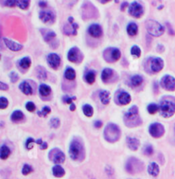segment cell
<instances>
[{"instance_id": "obj_1", "label": "cell", "mask_w": 175, "mask_h": 179, "mask_svg": "<svg viewBox=\"0 0 175 179\" xmlns=\"http://www.w3.org/2000/svg\"><path fill=\"white\" fill-rule=\"evenodd\" d=\"M160 112L163 118H168L175 113V97H162L160 102Z\"/></svg>"}, {"instance_id": "obj_2", "label": "cell", "mask_w": 175, "mask_h": 179, "mask_svg": "<svg viewBox=\"0 0 175 179\" xmlns=\"http://www.w3.org/2000/svg\"><path fill=\"white\" fill-rule=\"evenodd\" d=\"M69 155L74 160H83L85 159L84 145L79 139H74L69 146Z\"/></svg>"}, {"instance_id": "obj_3", "label": "cell", "mask_w": 175, "mask_h": 179, "mask_svg": "<svg viewBox=\"0 0 175 179\" xmlns=\"http://www.w3.org/2000/svg\"><path fill=\"white\" fill-rule=\"evenodd\" d=\"M121 135L120 127L117 124L112 123L107 124L103 131L104 139L108 142H115L117 141H119Z\"/></svg>"}, {"instance_id": "obj_4", "label": "cell", "mask_w": 175, "mask_h": 179, "mask_svg": "<svg viewBox=\"0 0 175 179\" xmlns=\"http://www.w3.org/2000/svg\"><path fill=\"white\" fill-rule=\"evenodd\" d=\"M145 27L149 34L154 37H160L165 32V28L160 23L155 20H147L145 23Z\"/></svg>"}, {"instance_id": "obj_5", "label": "cell", "mask_w": 175, "mask_h": 179, "mask_svg": "<svg viewBox=\"0 0 175 179\" xmlns=\"http://www.w3.org/2000/svg\"><path fill=\"white\" fill-rule=\"evenodd\" d=\"M144 163L137 158L132 157L126 162V170L130 174L133 175L136 173H140L144 170Z\"/></svg>"}, {"instance_id": "obj_6", "label": "cell", "mask_w": 175, "mask_h": 179, "mask_svg": "<svg viewBox=\"0 0 175 179\" xmlns=\"http://www.w3.org/2000/svg\"><path fill=\"white\" fill-rule=\"evenodd\" d=\"M103 57L107 63L113 64V63L117 62L121 58V52L120 49H118V48L109 47V48H106L105 50L103 51Z\"/></svg>"}, {"instance_id": "obj_7", "label": "cell", "mask_w": 175, "mask_h": 179, "mask_svg": "<svg viewBox=\"0 0 175 179\" xmlns=\"http://www.w3.org/2000/svg\"><path fill=\"white\" fill-rule=\"evenodd\" d=\"M132 100L130 93L125 90H118L115 94V101L119 106H126Z\"/></svg>"}, {"instance_id": "obj_8", "label": "cell", "mask_w": 175, "mask_h": 179, "mask_svg": "<svg viewBox=\"0 0 175 179\" xmlns=\"http://www.w3.org/2000/svg\"><path fill=\"white\" fill-rule=\"evenodd\" d=\"M149 132L152 137L161 138L165 133V128L161 123H153L149 126Z\"/></svg>"}, {"instance_id": "obj_9", "label": "cell", "mask_w": 175, "mask_h": 179, "mask_svg": "<svg viewBox=\"0 0 175 179\" xmlns=\"http://www.w3.org/2000/svg\"><path fill=\"white\" fill-rule=\"evenodd\" d=\"M160 85L166 91L173 92L175 91V78L170 75H166L161 79Z\"/></svg>"}, {"instance_id": "obj_10", "label": "cell", "mask_w": 175, "mask_h": 179, "mask_svg": "<svg viewBox=\"0 0 175 179\" xmlns=\"http://www.w3.org/2000/svg\"><path fill=\"white\" fill-rule=\"evenodd\" d=\"M124 123L127 127H136L142 124L139 114H131L128 111L124 115Z\"/></svg>"}, {"instance_id": "obj_11", "label": "cell", "mask_w": 175, "mask_h": 179, "mask_svg": "<svg viewBox=\"0 0 175 179\" xmlns=\"http://www.w3.org/2000/svg\"><path fill=\"white\" fill-rule=\"evenodd\" d=\"M67 59L71 63L80 64L83 60V54L77 46H74L67 52Z\"/></svg>"}, {"instance_id": "obj_12", "label": "cell", "mask_w": 175, "mask_h": 179, "mask_svg": "<svg viewBox=\"0 0 175 179\" xmlns=\"http://www.w3.org/2000/svg\"><path fill=\"white\" fill-rule=\"evenodd\" d=\"M19 89L25 95H32L35 93V82L31 80L23 81L19 85Z\"/></svg>"}, {"instance_id": "obj_13", "label": "cell", "mask_w": 175, "mask_h": 179, "mask_svg": "<svg viewBox=\"0 0 175 179\" xmlns=\"http://www.w3.org/2000/svg\"><path fill=\"white\" fill-rule=\"evenodd\" d=\"M101 79L103 82L112 83L115 82L117 80V74L114 71V69L110 68H105L103 69L102 74H101Z\"/></svg>"}, {"instance_id": "obj_14", "label": "cell", "mask_w": 175, "mask_h": 179, "mask_svg": "<svg viewBox=\"0 0 175 179\" xmlns=\"http://www.w3.org/2000/svg\"><path fill=\"white\" fill-rule=\"evenodd\" d=\"M128 12L134 18H140L144 15V7L138 2H132L129 5Z\"/></svg>"}, {"instance_id": "obj_15", "label": "cell", "mask_w": 175, "mask_h": 179, "mask_svg": "<svg viewBox=\"0 0 175 179\" xmlns=\"http://www.w3.org/2000/svg\"><path fill=\"white\" fill-rule=\"evenodd\" d=\"M49 159L55 164H62L65 161V154L59 148H53L50 151Z\"/></svg>"}, {"instance_id": "obj_16", "label": "cell", "mask_w": 175, "mask_h": 179, "mask_svg": "<svg viewBox=\"0 0 175 179\" xmlns=\"http://www.w3.org/2000/svg\"><path fill=\"white\" fill-rule=\"evenodd\" d=\"M149 65L151 72L159 73L164 67V61L161 58H150Z\"/></svg>"}, {"instance_id": "obj_17", "label": "cell", "mask_w": 175, "mask_h": 179, "mask_svg": "<svg viewBox=\"0 0 175 179\" xmlns=\"http://www.w3.org/2000/svg\"><path fill=\"white\" fill-rule=\"evenodd\" d=\"M46 59L50 67L55 70L58 69L61 65V58L57 53H50L49 55H47Z\"/></svg>"}, {"instance_id": "obj_18", "label": "cell", "mask_w": 175, "mask_h": 179, "mask_svg": "<svg viewBox=\"0 0 175 179\" xmlns=\"http://www.w3.org/2000/svg\"><path fill=\"white\" fill-rule=\"evenodd\" d=\"M39 19L44 23L52 24L56 20V16L50 10H42L39 12Z\"/></svg>"}, {"instance_id": "obj_19", "label": "cell", "mask_w": 175, "mask_h": 179, "mask_svg": "<svg viewBox=\"0 0 175 179\" xmlns=\"http://www.w3.org/2000/svg\"><path fill=\"white\" fill-rule=\"evenodd\" d=\"M87 32L93 38H100V37L103 36V28L98 23H93V24L90 25Z\"/></svg>"}, {"instance_id": "obj_20", "label": "cell", "mask_w": 175, "mask_h": 179, "mask_svg": "<svg viewBox=\"0 0 175 179\" xmlns=\"http://www.w3.org/2000/svg\"><path fill=\"white\" fill-rule=\"evenodd\" d=\"M3 40L5 42L6 47L10 51H19L23 48V46L22 44H19L17 42L13 41V40L8 39V38H4Z\"/></svg>"}, {"instance_id": "obj_21", "label": "cell", "mask_w": 175, "mask_h": 179, "mask_svg": "<svg viewBox=\"0 0 175 179\" xmlns=\"http://www.w3.org/2000/svg\"><path fill=\"white\" fill-rule=\"evenodd\" d=\"M31 65V58L27 56V57H24L22 58H21V59L17 62V68H18L20 70H22V72H25V71H27V69L30 68Z\"/></svg>"}, {"instance_id": "obj_22", "label": "cell", "mask_w": 175, "mask_h": 179, "mask_svg": "<svg viewBox=\"0 0 175 179\" xmlns=\"http://www.w3.org/2000/svg\"><path fill=\"white\" fill-rule=\"evenodd\" d=\"M79 28V25L76 23H67L63 27V33L66 35H76L77 29Z\"/></svg>"}, {"instance_id": "obj_23", "label": "cell", "mask_w": 175, "mask_h": 179, "mask_svg": "<svg viewBox=\"0 0 175 179\" xmlns=\"http://www.w3.org/2000/svg\"><path fill=\"white\" fill-rule=\"evenodd\" d=\"M126 144H127V147H129L131 150L136 151L139 149V146H140V142L138 138L127 136L126 137Z\"/></svg>"}, {"instance_id": "obj_24", "label": "cell", "mask_w": 175, "mask_h": 179, "mask_svg": "<svg viewBox=\"0 0 175 179\" xmlns=\"http://www.w3.org/2000/svg\"><path fill=\"white\" fill-rule=\"evenodd\" d=\"M51 91H52L51 87H50L49 85H46V84H44V83L40 84L39 87V95L44 100H45V98H47V97L51 94Z\"/></svg>"}, {"instance_id": "obj_25", "label": "cell", "mask_w": 175, "mask_h": 179, "mask_svg": "<svg viewBox=\"0 0 175 179\" xmlns=\"http://www.w3.org/2000/svg\"><path fill=\"white\" fill-rule=\"evenodd\" d=\"M24 119H25V115H24V113H23L22 111L20 110L14 111L11 116H10V120L13 123H15V124L21 123Z\"/></svg>"}, {"instance_id": "obj_26", "label": "cell", "mask_w": 175, "mask_h": 179, "mask_svg": "<svg viewBox=\"0 0 175 179\" xmlns=\"http://www.w3.org/2000/svg\"><path fill=\"white\" fill-rule=\"evenodd\" d=\"M96 71L93 69H88L84 74V80L88 84H93L96 81Z\"/></svg>"}, {"instance_id": "obj_27", "label": "cell", "mask_w": 175, "mask_h": 179, "mask_svg": "<svg viewBox=\"0 0 175 179\" xmlns=\"http://www.w3.org/2000/svg\"><path fill=\"white\" fill-rule=\"evenodd\" d=\"M43 33V37H44L45 41L49 43L51 46H53L52 44L54 43V40L57 37V33L54 31H51V30H48V31H45V33Z\"/></svg>"}, {"instance_id": "obj_28", "label": "cell", "mask_w": 175, "mask_h": 179, "mask_svg": "<svg viewBox=\"0 0 175 179\" xmlns=\"http://www.w3.org/2000/svg\"><path fill=\"white\" fill-rule=\"evenodd\" d=\"M138 32H139V26L137 25V23H128V25L126 27V33L129 36H135L138 34Z\"/></svg>"}, {"instance_id": "obj_29", "label": "cell", "mask_w": 175, "mask_h": 179, "mask_svg": "<svg viewBox=\"0 0 175 179\" xmlns=\"http://www.w3.org/2000/svg\"><path fill=\"white\" fill-rule=\"evenodd\" d=\"M148 172L149 174L151 175L152 177H157L160 172L159 165H157L156 162H151L148 166Z\"/></svg>"}, {"instance_id": "obj_30", "label": "cell", "mask_w": 175, "mask_h": 179, "mask_svg": "<svg viewBox=\"0 0 175 179\" xmlns=\"http://www.w3.org/2000/svg\"><path fill=\"white\" fill-rule=\"evenodd\" d=\"M143 82H144V78L140 75H134L130 79V83L132 87H139Z\"/></svg>"}, {"instance_id": "obj_31", "label": "cell", "mask_w": 175, "mask_h": 179, "mask_svg": "<svg viewBox=\"0 0 175 179\" xmlns=\"http://www.w3.org/2000/svg\"><path fill=\"white\" fill-rule=\"evenodd\" d=\"M99 98H100V100L103 105H108L109 102H110V93L108 91H106V90L100 91Z\"/></svg>"}, {"instance_id": "obj_32", "label": "cell", "mask_w": 175, "mask_h": 179, "mask_svg": "<svg viewBox=\"0 0 175 179\" xmlns=\"http://www.w3.org/2000/svg\"><path fill=\"white\" fill-rule=\"evenodd\" d=\"M64 77L68 81H73L76 77V72L72 67H67L64 72Z\"/></svg>"}, {"instance_id": "obj_33", "label": "cell", "mask_w": 175, "mask_h": 179, "mask_svg": "<svg viewBox=\"0 0 175 179\" xmlns=\"http://www.w3.org/2000/svg\"><path fill=\"white\" fill-rule=\"evenodd\" d=\"M52 173L56 177H62L65 175V170L61 165H57L52 167Z\"/></svg>"}, {"instance_id": "obj_34", "label": "cell", "mask_w": 175, "mask_h": 179, "mask_svg": "<svg viewBox=\"0 0 175 179\" xmlns=\"http://www.w3.org/2000/svg\"><path fill=\"white\" fill-rule=\"evenodd\" d=\"M82 111H83V113L85 114V117H87V118H91L93 116V113H94L93 107L89 104H85L84 106H82Z\"/></svg>"}, {"instance_id": "obj_35", "label": "cell", "mask_w": 175, "mask_h": 179, "mask_svg": "<svg viewBox=\"0 0 175 179\" xmlns=\"http://www.w3.org/2000/svg\"><path fill=\"white\" fill-rule=\"evenodd\" d=\"M36 75L37 77L41 80H45L47 78V71L46 69L42 66H38L36 68Z\"/></svg>"}, {"instance_id": "obj_36", "label": "cell", "mask_w": 175, "mask_h": 179, "mask_svg": "<svg viewBox=\"0 0 175 179\" xmlns=\"http://www.w3.org/2000/svg\"><path fill=\"white\" fill-rule=\"evenodd\" d=\"M10 153L11 152H10V149L9 147L5 146V145H3L0 148V158H1V160H6L9 156Z\"/></svg>"}, {"instance_id": "obj_37", "label": "cell", "mask_w": 175, "mask_h": 179, "mask_svg": "<svg viewBox=\"0 0 175 179\" xmlns=\"http://www.w3.org/2000/svg\"><path fill=\"white\" fill-rule=\"evenodd\" d=\"M160 110V106H158L156 103H150L147 106V111L149 114H155Z\"/></svg>"}, {"instance_id": "obj_38", "label": "cell", "mask_w": 175, "mask_h": 179, "mask_svg": "<svg viewBox=\"0 0 175 179\" xmlns=\"http://www.w3.org/2000/svg\"><path fill=\"white\" fill-rule=\"evenodd\" d=\"M131 54L135 58H140L141 56V49L139 46H133L131 48Z\"/></svg>"}, {"instance_id": "obj_39", "label": "cell", "mask_w": 175, "mask_h": 179, "mask_svg": "<svg viewBox=\"0 0 175 179\" xmlns=\"http://www.w3.org/2000/svg\"><path fill=\"white\" fill-rule=\"evenodd\" d=\"M50 111H51V108H50V106H44L42 110L38 111V115H39V117H46L47 115L50 113Z\"/></svg>"}, {"instance_id": "obj_40", "label": "cell", "mask_w": 175, "mask_h": 179, "mask_svg": "<svg viewBox=\"0 0 175 179\" xmlns=\"http://www.w3.org/2000/svg\"><path fill=\"white\" fill-rule=\"evenodd\" d=\"M143 153H144V154L147 155V156L152 155L153 153H154L153 147L151 145H149V144L145 145V146H144V147H143Z\"/></svg>"}, {"instance_id": "obj_41", "label": "cell", "mask_w": 175, "mask_h": 179, "mask_svg": "<svg viewBox=\"0 0 175 179\" xmlns=\"http://www.w3.org/2000/svg\"><path fill=\"white\" fill-rule=\"evenodd\" d=\"M30 5V1L28 0H21V1H17V6L20 9H27Z\"/></svg>"}, {"instance_id": "obj_42", "label": "cell", "mask_w": 175, "mask_h": 179, "mask_svg": "<svg viewBox=\"0 0 175 179\" xmlns=\"http://www.w3.org/2000/svg\"><path fill=\"white\" fill-rule=\"evenodd\" d=\"M33 171V168L32 167V165H28V164H25V165H23L22 167V173L23 175H28L29 173H31Z\"/></svg>"}, {"instance_id": "obj_43", "label": "cell", "mask_w": 175, "mask_h": 179, "mask_svg": "<svg viewBox=\"0 0 175 179\" xmlns=\"http://www.w3.org/2000/svg\"><path fill=\"white\" fill-rule=\"evenodd\" d=\"M50 127L53 128V129H57L60 124H61V122H60V119L57 118H52L50 121Z\"/></svg>"}, {"instance_id": "obj_44", "label": "cell", "mask_w": 175, "mask_h": 179, "mask_svg": "<svg viewBox=\"0 0 175 179\" xmlns=\"http://www.w3.org/2000/svg\"><path fill=\"white\" fill-rule=\"evenodd\" d=\"M8 106H9V101H8V100L4 96L0 97V109L4 110L5 108H7Z\"/></svg>"}, {"instance_id": "obj_45", "label": "cell", "mask_w": 175, "mask_h": 179, "mask_svg": "<svg viewBox=\"0 0 175 179\" xmlns=\"http://www.w3.org/2000/svg\"><path fill=\"white\" fill-rule=\"evenodd\" d=\"M34 143H36V141H34V139L32 137L27 138V142H26V144H25V146H26V148L27 149H32L33 147V144Z\"/></svg>"}, {"instance_id": "obj_46", "label": "cell", "mask_w": 175, "mask_h": 179, "mask_svg": "<svg viewBox=\"0 0 175 179\" xmlns=\"http://www.w3.org/2000/svg\"><path fill=\"white\" fill-rule=\"evenodd\" d=\"M75 100H76V97L75 96L70 97L68 96V95H65V96L63 97V101L65 104H69V105H71V104H73V101Z\"/></svg>"}, {"instance_id": "obj_47", "label": "cell", "mask_w": 175, "mask_h": 179, "mask_svg": "<svg viewBox=\"0 0 175 179\" xmlns=\"http://www.w3.org/2000/svg\"><path fill=\"white\" fill-rule=\"evenodd\" d=\"M26 109H27L28 111H30V112H33V111H34L35 109H36V106H35V104L33 103V102H32V101H28L27 102V104H26Z\"/></svg>"}, {"instance_id": "obj_48", "label": "cell", "mask_w": 175, "mask_h": 179, "mask_svg": "<svg viewBox=\"0 0 175 179\" xmlns=\"http://www.w3.org/2000/svg\"><path fill=\"white\" fill-rule=\"evenodd\" d=\"M9 79H10V82H11L15 83L19 80L18 74L16 73L15 71H12L11 73L9 74Z\"/></svg>"}, {"instance_id": "obj_49", "label": "cell", "mask_w": 175, "mask_h": 179, "mask_svg": "<svg viewBox=\"0 0 175 179\" xmlns=\"http://www.w3.org/2000/svg\"><path fill=\"white\" fill-rule=\"evenodd\" d=\"M3 5L9 6V7H15V6H17V1H14V0L3 1Z\"/></svg>"}, {"instance_id": "obj_50", "label": "cell", "mask_w": 175, "mask_h": 179, "mask_svg": "<svg viewBox=\"0 0 175 179\" xmlns=\"http://www.w3.org/2000/svg\"><path fill=\"white\" fill-rule=\"evenodd\" d=\"M128 112L131 114H139V107L137 106H132L129 108Z\"/></svg>"}, {"instance_id": "obj_51", "label": "cell", "mask_w": 175, "mask_h": 179, "mask_svg": "<svg viewBox=\"0 0 175 179\" xmlns=\"http://www.w3.org/2000/svg\"><path fill=\"white\" fill-rule=\"evenodd\" d=\"M0 89H1L2 91L8 90V89H9V85L6 84V83L3 82H0Z\"/></svg>"}, {"instance_id": "obj_52", "label": "cell", "mask_w": 175, "mask_h": 179, "mask_svg": "<svg viewBox=\"0 0 175 179\" xmlns=\"http://www.w3.org/2000/svg\"><path fill=\"white\" fill-rule=\"evenodd\" d=\"M166 27H167V29H168V33L169 34H171V35H174L175 33H174V30L173 29V28H172V26H170V24L168 23H166Z\"/></svg>"}, {"instance_id": "obj_53", "label": "cell", "mask_w": 175, "mask_h": 179, "mask_svg": "<svg viewBox=\"0 0 175 179\" xmlns=\"http://www.w3.org/2000/svg\"><path fill=\"white\" fill-rule=\"evenodd\" d=\"M103 126V122L101 121V120H96L94 122V127L95 128H98V129H99V128H101Z\"/></svg>"}, {"instance_id": "obj_54", "label": "cell", "mask_w": 175, "mask_h": 179, "mask_svg": "<svg viewBox=\"0 0 175 179\" xmlns=\"http://www.w3.org/2000/svg\"><path fill=\"white\" fill-rule=\"evenodd\" d=\"M39 7H41L42 9H45V8H46L48 6V4H47L46 1H39Z\"/></svg>"}, {"instance_id": "obj_55", "label": "cell", "mask_w": 175, "mask_h": 179, "mask_svg": "<svg viewBox=\"0 0 175 179\" xmlns=\"http://www.w3.org/2000/svg\"><path fill=\"white\" fill-rule=\"evenodd\" d=\"M129 4H128V3H127V2H123V4H122V5H121V10H125V8H126V6H128V7H129Z\"/></svg>"}, {"instance_id": "obj_56", "label": "cell", "mask_w": 175, "mask_h": 179, "mask_svg": "<svg viewBox=\"0 0 175 179\" xmlns=\"http://www.w3.org/2000/svg\"><path fill=\"white\" fill-rule=\"evenodd\" d=\"M48 147V143L47 142H43L42 145H40V149L41 150H45Z\"/></svg>"}, {"instance_id": "obj_57", "label": "cell", "mask_w": 175, "mask_h": 179, "mask_svg": "<svg viewBox=\"0 0 175 179\" xmlns=\"http://www.w3.org/2000/svg\"><path fill=\"white\" fill-rule=\"evenodd\" d=\"M164 49H165L164 46H162V45H158V46H157V50H159L160 52H162V51H164Z\"/></svg>"}, {"instance_id": "obj_58", "label": "cell", "mask_w": 175, "mask_h": 179, "mask_svg": "<svg viewBox=\"0 0 175 179\" xmlns=\"http://www.w3.org/2000/svg\"><path fill=\"white\" fill-rule=\"evenodd\" d=\"M75 109H76V106L73 103V104H71L70 105V106H69V110L71 111H75Z\"/></svg>"}, {"instance_id": "obj_59", "label": "cell", "mask_w": 175, "mask_h": 179, "mask_svg": "<svg viewBox=\"0 0 175 179\" xmlns=\"http://www.w3.org/2000/svg\"><path fill=\"white\" fill-rule=\"evenodd\" d=\"M154 90H155V92L158 91V82H154Z\"/></svg>"}, {"instance_id": "obj_60", "label": "cell", "mask_w": 175, "mask_h": 179, "mask_svg": "<svg viewBox=\"0 0 175 179\" xmlns=\"http://www.w3.org/2000/svg\"><path fill=\"white\" fill-rule=\"evenodd\" d=\"M36 143H37V144H39V146H40V145H42V143H43V141H42V139H38V140L36 141Z\"/></svg>"}, {"instance_id": "obj_61", "label": "cell", "mask_w": 175, "mask_h": 179, "mask_svg": "<svg viewBox=\"0 0 175 179\" xmlns=\"http://www.w3.org/2000/svg\"><path fill=\"white\" fill-rule=\"evenodd\" d=\"M107 2H109V1H100V3H102V4H106Z\"/></svg>"}, {"instance_id": "obj_62", "label": "cell", "mask_w": 175, "mask_h": 179, "mask_svg": "<svg viewBox=\"0 0 175 179\" xmlns=\"http://www.w3.org/2000/svg\"><path fill=\"white\" fill-rule=\"evenodd\" d=\"M162 8H163V5H162V6H160V7H158V9H162Z\"/></svg>"}]
</instances>
